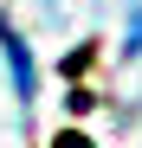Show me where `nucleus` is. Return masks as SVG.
<instances>
[{"mask_svg":"<svg viewBox=\"0 0 142 148\" xmlns=\"http://www.w3.org/2000/svg\"><path fill=\"white\" fill-rule=\"evenodd\" d=\"M0 52H7V64H13V90L32 97V52H26V39H19L7 19H0Z\"/></svg>","mask_w":142,"mask_h":148,"instance_id":"nucleus-1","label":"nucleus"},{"mask_svg":"<svg viewBox=\"0 0 142 148\" xmlns=\"http://www.w3.org/2000/svg\"><path fill=\"white\" fill-rule=\"evenodd\" d=\"M58 148H90V142H84V135H65V142H58Z\"/></svg>","mask_w":142,"mask_h":148,"instance_id":"nucleus-2","label":"nucleus"}]
</instances>
